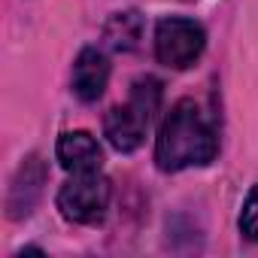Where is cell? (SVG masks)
I'll return each mask as SVG.
<instances>
[{
    "instance_id": "1",
    "label": "cell",
    "mask_w": 258,
    "mask_h": 258,
    "mask_svg": "<svg viewBox=\"0 0 258 258\" xmlns=\"http://www.w3.org/2000/svg\"><path fill=\"white\" fill-rule=\"evenodd\" d=\"M216 152H219V137L207 112L191 97L173 103L155 140V164L164 173H176L185 167L210 164Z\"/></svg>"
},
{
    "instance_id": "2",
    "label": "cell",
    "mask_w": 258,
    "mask_h": 258,
    "mask_svg": "<svg viewBox=\"0 0 258 258\" xmlns=\"http://www.w3.org/2000/svg\"><path fill=\"white\" fill-rule=\"evenodd\" d=\"M158 103H161V82L152 76L137 79L127 103L112 106L103 118V131H106V140L112 143V149H118V152L140 149L149 124L158 112Z\"/></svg>"
},
{
    "instance_id": "3",
    "label": "cell",
    "mask_w": 258,
    "mask_h": 258,
    "mask_svg": "<svg viewBox=\"0 0 258 258\" xmlns=\"http://www.w3.org/2000/svg\"><path fill=\"white\" fill-rule=\"evenodd\" d=\"M109 207V179L100 170L73 173L58 191V210L67 222L76 225H97L103 222Z\"/></svg>"
},
{
    "instance_id": "4",
    "label": "cell",
    "mask_w": 258,
    "mask_h": 258,
    "mask_svg": "<svg viewBox=\"0 0 258 258\" xmlns=\"http://www.w3.org/2000/svg\"><path fill=\"white\" fill-rule=\"evenodd\" d=\"M207 46V34L191 19H161L155 28V58L164 67L185 70L191 67Z\"/></svg>"
},
{
    "instance_id": "5",
    "label": "cell",
    "mask_w": 258,
    "mask_h": 258,
    "mask_svg": "<svg viewBox=\"0 0 258 258\" xmlns=\"http://www.w3.org/2000/svg\"><path fill=\"white\" fill-rule=\"evenodd\" d=\"M109 82V61L100 49H82L73 64V94L85 103H94Z\"/></svg>"
},
{
    "instance_id": "6",
    "label": "cell",
    "mask_w": 258,
    "mask_h": 258,
    "mask_svg": "<svg viewBox=\"0 0 258 258\" xmlns=\"http://www.w3.org/2000/svg\"><path fill=\"white\" fill-rule=\"evenodd\" d=\"M58 161L70 173H91L103 167V149L88 131H67L58 140Z\"/></svg>"
},
{
    "instance_id": "7",
    "label": "cell",
    "mask_w": 258,
    "mask_h": 258,
    "mask_svg": "<svg viewBox=\"0 0 258 258\" xmlns=\"http://www.w3.org/2000/svg\"><path fill=\"white\" fill-rule=\"evenodd\" d=\"M43 182H46V167L37 155H31L22 164V170H19L13 188H10V216L13 219L31 216V210H34L40 191H43Z\"/></svg>"
},
{
    "instance_id": "8",
    "label": "cell",
    "mask_w": 258,
    "mask_h": 258,
    "mask_svg": "<svg viewBox=\"0 0 258 258\" xmlns=\"http://www.w3.org/2000/svg\"><path fill=\"white\" fill-rule=\"evenodd\" d=\"M143 40V16L137 10L115 13L103 25V43L112 52H134Z\"/></svg>"
},
{
    "instance_id": "9",
    "label": "cell",
    "mask_w": 258,
    "mask_h": 258,
    "mask_svg": "<svg viewBox=\"0 0 258 258\" xmlns=\"http://www.w3.org/2000/svg\"><path fill=\"white\" fill-rule=\"evenodd\" d=\"M240 231H243L246 240H255V243H258V185L249 191V198H246V204H243Z\"/></svg>"
}]
</instances>
